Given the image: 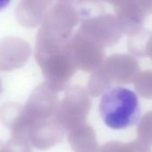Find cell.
Segmentation results:
<instances>
[{"label":"cell","instance_id":"7c38bea8","mask_svg":"<svg viewBox=\"0 0 152 152\" xmlns=\"http://www.w3.org/2000/svg\"><path fill=\"white\" fill-rule=\"evenodd\" d=\"M68 140L74 152H98L100 149L95 132L88 124L71 130Z\"/></svg>","mask_w":152,"mask_h":152},{"label":"cell","instance_id":"d6986e66","mask_svg":"<svg viewBox=\"0 0 152 152\" xmlns=\"http://www.w3.org/2000/svg\"><path fill=\"white\" fill-rule=\"evenodd\" d=\"M9 4V2H0V10L2 9V8H4L6 4Z\"/></svg>","mask_w":152,"mask_h":152},{"label":"cell","instance_id":"e0dca14e","mask_svg":"<svg viewBox=\"0 0 152 152\" xmlns=\"http://www.w3.org/2000/svg\"><path fill=\"white\" fill-rule=\"evenodd\" d=\"M138 140L147 144H151V114L148 112L142 119L137 130Z\"/></svg>","mask_w":152,"mask_h":152},{"label":"cell","instance_id":"9c48e42d","mask_svg":"<svg viewBox=\"0 0 152 152\" xmlns=\"http://www.w3.org/2000/svg\"><path fill=\"white\" fill-rule=\"evenodd\" d=\"M67 51L76 66L86 72H94L103 62L104 49L98 46L78 31L70 38Z\"/></svg>","mask_w":152,"mask_h":152},{"label":"cell","instance_id":"5bb4252c","mask_svg":"<svg viewBox=\"0 0 152 152\" xmlns=\"http://www.w3.org/2000/svg\"><path fill=\"white\" fill-rule=\"evenodd\" d=\"M151 30H142L131 37L128 41L129 51L136 56L151 57Z\"/></svg>","mask_w":152,"mask_h":152},{"label":"cell","instance_id":"3957f363","mask_svg":"<svg viewBox=\"0 0 152 152\" xmlns=\"http://www.w3.org/2000/svg\"><path fill=\"white\" fill-rule=\"evenodd\" d=\"M59 103L57 93L53 91L45 82L40 84L7 126L11 129L12 138L25 140L28 127L34 123L55 117Z\"/></svg>","mask_w":152,"mask_h":152},{"label":"cell","instance_id":"8fae6325","mask_svg":"<svg viewBox=\"0 0 152 152\" xmlns=\"http://www.w3.org/2000/svg\"><path fill=\"white\" fill-rule=\"evenodd\" d=\"M30 55L28 44L20 38L6 37L0 42V69L12 70L22 66Z\"/></svg>","mask_w":152,"mask_h":152},{"label":"cell","instance_id":"ffe728a7","mask_svg":"<svg viewBox=\"0 0 152 152\" xmlns=\"http://www.w3.org/2000/svg\"><path fill=\"white\" fill-rule=\"evenodd\" d=\"M2 92V85H1V81H0V94Z\"/></svg>","mask_w":152,"mask_h":152},{"label":"cell","instance_id":"30bf717a","mask_svg":"<svg viewBox=\"0 0 152 152\" xmlns=\"http://www.w3.org/2000/svg\"><path fill=\"white\" fill-rule=\"evenodd\" d=\"M64 129L56 119V116L29 126L24 139L38 150H47L63 140Z\"/></svg>","mask_w":152,"mask_h":152},{"label":"cell","instance_id":"44dd1931","mask_svg":"<svg viewBox=\"0 0 152 152\" xmlns=\"http://www.w3.org/2000/svg\"><path fill=\"white\" fill-rule=\"evenodd\" d=\"M2 147H3V144H2V143H1V142H0V150H1V148H2Z\"/></svg>","mask_w":152,"mask_h":152},{"label":"cell","instance_id":"2e32d148","mask_svg":"<svg viewBox=\"0 0 152 152\" xmlns=\"http://www.w3.org/2000/svg\"><path fill=\"white\" fill-rule=\"evenodd\" d=\"M136 91L145 98L150 99L151 97V72L146 70L139 72L134 77V81Z\"/></svg>","mask_w":152,"mask_h":152},{"label":"cell","instance_id":"4fadbf2b","mask_svg":"<svg viewBox=\"0 0 152 152\" xmlns=\"http://www.w3.org/2000/svg\"><path fill=\"white\" fill-rule=\"evenodd\" d=\"M51 2L23 1L16 8V17L20 24L26 27L37 25L44 18L45 12L48 9Z\"/></svg>","mask_w":152,"mask_h":152},{"label":"cell","instance_id":"ba28073f","mask_svg":"<svg viewBox=\"0 0 152 152\" xmlns=\"http://www.w3.org/2000/svg\"><path fill=\"white\" fill-rule=\"evenodd\" d=\"M37 64L42 69L45 83L55 93L63 91L77 72V68L67 51V47L63 52L45 58Z\"/></svg>","mask_w":152,"mask_h":152},{"label":"cell","instance_id":"6da1fadb","mask_svg":"<svg viewBox=\"0 0 152 152\" xmlns=\"http://www.w3.org/2000/svg\"><path fill=\"white\" fill-rule=\"evenodd\" d=\"M80 19V12L72 2L61 1L50 7L45 13L36 39L37 62L63 52Z\"/></svg>","mask_w":152,"mask_h":152},{"label":"cell","instance_id":"ac0fdd59","mask_svg":"<svg viewBox=\"0 0 152 152\" xmlns=\"http://www.w3.org/2000/svg\"><path fill=\"white\" fill-rule=\"evenodd\" d=\"M0 152H31V149L26 140L12 138L1 148Z\"/></svg>","mask_w":152,"mask_h":152},{"label":"cell","instance_id":"9a60e30c","mask_svg":"<svg viewBox=\"0 0 152 152\" xmlns=\"http://www.w3.org/2000/svg\"><path fill=\"white\" fill-rule=\"evenodd\" d=\"M98 152H151V145L138 139L130 142H110L100 147Z\"/></svg>","mask_w":152,"mask_h":152},{"label":"cell","instance_id":"277c9868","mask_svg":"<svg viewBox=\"0 0 152 152\" xmlns=\"http://www.w3.org/2000/svg\"><path fill=\"white\" fill-rule=\"evenodd\" d=\"M139 72V63L134 56L113 54L94 71L88 83V94L96 97L116 84H129Z\"/></svg>","mask_w":152,"mask_h":152},{"label":"cell","instance_id":"8992f818","mask_svg":"<svg viewBox=\"0 0 152 152\" xmlns=\"http://www.w3.org/2000/svg\"><path fill=\"white\" fill-rule=\"evenodd\" d=\"M77 31L103 49L117 44L123 35L116 16L110 13L99 14L84 20Z\"/></svg>","mask_w":152,"mask_h":152},{"label":"cell","instance_id":"52a82bcc","mask_svg":"<svg viewBox=\"0 0 152 152\" xmlns=\"http://www.w3.org/2000/svg\"><path fill=\"white\" fill-rule=\"evenodd\" d=\"M110 4L113 5L122 34L129 37H134L142 30L144 20L151 12V1L124 0Z\"/></svg>","mask_w":152,"mask_h":152},{"label":"cell","instance_id":"5b68a950","mask_svg":"<svg viewBox=\"0 0 152 152\" xmlns=\"http://www.w3.org/2000/svg\"><path fill=\"white\" fill-rule=\"evenodd\" d=\"M91 109V100L88 92L79 86L67 89L62 101L59 103L56 119L64 129L71 131L84 124Z\"/></svg>","mask_w":152,"mask_h":152},{"label":"cell","instance_id":"7a4b0ae2","mask_svg":"<svg viewBox=\"0 0 152 152\" xmlns=\"http://www.w3.org/2000/svg\"><path fill=\"white\" fill-rule=\"evenodd\" d=\"M99 109L105 125L114 130L126 129L135 125L141 114L140 102L135 93L122 86L111 87L104 92Z\"/></svg>","mask_w":152,"mask_h":152}]
</instances>
